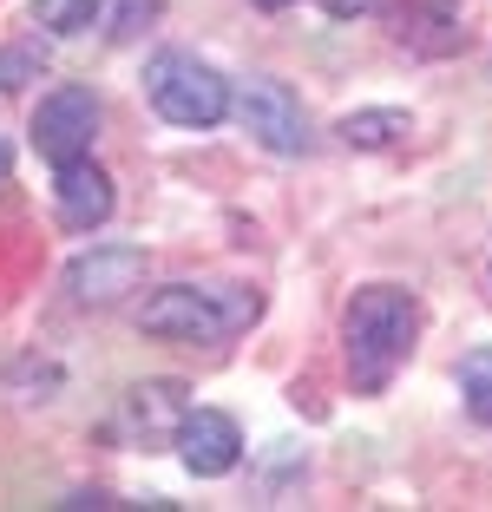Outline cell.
Returning a JSON list of instances; mask_svg holds the SVG:
<instances>
[{
	"mask_svg": "<svg viewBox=\"0 0 492 512\" xmlns=\"http://www.w3.org/2000/svg\"><path fill=\"white\" fill-rule=\"evenodd\" d=\"M342 342H348V375H355V388L381 394L420 342V302L394 283L355 289V302H348V316H342Z\"/></svg>",
	"mask_w": 492,
	"mask_h": 512,
	"instance_id": "1",
	"label": "cell"
},
{
	"mask_svg": "<svg viewBox=\"0 0 492 512\" xmlns=\"http://www.w3.org/2000/svg\"><path fill=\"white\" fill-rule=\"evenodd\" d=\"M256 316H263V296L237 283H171L138 309L145 335H164V342H224Z\"/></svg>",
	"mask_w": 492,
	"mask_h": 512,
	"instance_id": "2",
	"label": "cell"
},
{
	"mask_svg": "<svg viewBox=\"0 0 492 512\" xmlns=\"http://www.w3.org/2000/svg\"><path fill=\"white\" fill-rule=\"evenodd\" d=\"M145 99L158 106V119L204 132L230 112V79L217 66H204L197 53H158L145 66Z\"/></svg>",
	"mask_w": 492,
	"mask_h": 512,
	"instance_id": "3",
	"label": "cell"
},
{
	"mask_svg": "<svg viewBox=\"0 0 492 512\" xmlns=\"http://www.w3.org/2000/svg\"><path fill=\"white\" fill-rule=\"evenodd\" d=\"M230 112L243 119V132L256 138L276 158H302L309 151V119H302V99L283 86V79H243L230 92Z\"/></svg>",
	"mask_w": 492,
	"mask_h": 512,
	"instance_id": "4",
	"label": "cell"
},
{
	"mask_svg": "<svg viewBox=\"0 0 492 512\" xmlns=\"http://www.w3.org/2000/svg\"><path fill=\"white\" fill-rule=\"evenodd\" d=\"M92 132H99V99L86 86H60L46 92L40 112H33V151L46 165H66V158H86Z\"/></svg>",
	"mask_w": 492,
	"mask_h": 512,
	"instance_id": "5",
	"label": "cell"
},
{
	"mask_svg": "<svg viewBox=\"0 0 492 512\" xmlns=\"http://www.w3.org/2000/svg\"><path fill=\"white\" fill-rule=\"evenodd\" d=\"M184 414H191V401H184L178 381H138L132 394L119 401V440L125 447H178V427Z\"/></svg>",
	"mask_w": 492,
	"mask_h": 512,
	"instance_id": "6",
	"label": "cell"
},
{
	"mask_svg": "<svg viewBox=\"0 0 492 512\" xmlns=\"http://www.w3.org/2000/svg\"><path fill=\"white\" fill-rule=\"evenodd\" d=\"M66 289H73V302L112 309V302H125L132 289H145V250H132V243H99V250L73 256Z\"/></svg>",
	"mask_w": 492,
	"mask_h": 512,
	"instance_id": "7",
	"label": "cell"
},
{
	"mask_svg": "<svg viewBox=\"0 0 492 512\" xmlns=\"http://www.w3.org/2000/svg\"><path fill=\"white\" fill-rule=\"evenodd\" d=\"M178 460L197 473V480H224L230 467L243 460V434L224 407H191L178 427Z\"/></svg>",
	"mask_w": 492,
	"mask_h": 512,
	"instance_id": "8",
	"label": "cell"
},
{
	"mask_svg": "<svg viewBox=\"0 0 492 512\" xmlns=\"http://www.w3.org/2000/svg\"><path fill=\"white\" fill-rule=\"evenodd\" d=\"M53 204H60L66 230H99L119 197H112V178L92 158H66V165H53Z\"/></svg>",
	"mask_w": 492,
	"mask_h": 512,
	"instance_id": "9",
	"label": "cell"
},
{
	"mask_svg": "<svg viewBox=\"0 0 492 512\" xmlns=\"http://www.w3.org/2000/svg\"><path fill=\"white\" fill-rule=\"evenodd\" d=\"M394 33H401V46L420 53V60H447V53H460V40H466L460 0H401Z\"/></svg>",
	"mask_w": 492,
	"mask_h": 512,
	"instance_id": "10",
	"label": "cell"
},
{
	"mask_svg": "<svg viewBox=\"0 0 492 512\" xmlns=\"http://www.w3.org/2000/svg\"><path fill=\"white\" fill-rule=\"evenodd\" d=\"M335 132H342L348 151H388V145H401V138L414 132V119H407L401 106H368V112H348Z\"/></svg>",
	"mask_w": 492,
	"mask_h": 512,
	"instance_id": "11",
	"label": "cell"
},
{
	"mask_svg": "<svg viewBox=\"0 0 492 512\" xmlns=\"http://www.w3.org/2000/svg\"><path fill=\"white\" fill-rule=\"evenodd\" d=\"M158 14H164V0H92V27L112 46H132Z\"/></svg>",
	"mask_w": 492,
	"mask_h": 512,
	"instance_id": "12",
	"label": "cell"
},
{
	"mask_svg": "<svg viewBox=\"0 0 492 512\" xmlns=\"http://www.w3.org/2000/svg\"><path fill=\"white\" fill-rule=\"evenodd\" d=\"M460 394H466V407H473V421L492 427V348H466V362H460Z\"/></svg>",
	"mask_w": 492,
	"mask_h": 512,
	"instance_id": "13",
	"label": "cell"
},
{
	"mask_svg": "<svg viewBox=\"0 0 492 512\" xmlns=\"http://www.w3.org/2000/svg\"><path fill=\"white\" fill-rule=\"evenodd\" d=\"M33 20H40L46 33H86L92 27V0H33Z\"/></svg>",
	"mask_w": 492,
	"mask_h": 512,
	"instance_id": "14",
	"label": "cell"
},
{
	"mask_svg": "<svg viewBox=\"0 0 492 512\" xmlns=\"http://www.w3.org/2000/svg\"><path fill=\"white\" fill-rule=\"evenodd\" d=\"M33 66H40V53H33V46H14V53H0V92L20 86V79H27Z\"/></svg>",
	"mask_w": 492,
	"mask_h": 512,
	"instance_id": "15",
	"label": "cell"
},
{
	"mask_svg": "<svg viewBox=\"0 0 492 512\" xmlns=\"http://www.w3.org/2000/svg\"><path fill=\"white\" fill-rule=\"evenodd\" d=\"M315 7H322V14H335V20H355V14H368L374 0H315Z\"/></svg>",
	"mask_w": 492,
	"mask_h": 512,
	"instance_id": "16",
	"label": "cell"
},
{
	"mask_svg": "<svg viewBox=\"0 0 492 512\" xmlns=\"http://www.w3.org/2000/svg\"><path fill=\"white\" fill-rule=\"evenodd\" d=\"M256 7H269V14H283V7H289V0H256Z\"/></svg>",
	"mask_w": 492,
	"mask_h": 512,
	"instance_id": "17",
	"label": "cell"
},
{
	"mask_svg": "<svg viewBox=\"0 0 492 512\" xmlns=\"http://www.w3.org/2000/svg\"><path fill=\"white\" fill-rule=\"evenodd\" d=\"M7 165H14V158H7V145H0V178H7Z\"/></svg>",
	"mask_w": 492,
	"mask_h": 512,
	"instance_id": "18",
	"label": "cell"
}]
</instances>
